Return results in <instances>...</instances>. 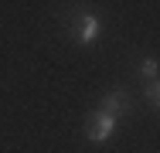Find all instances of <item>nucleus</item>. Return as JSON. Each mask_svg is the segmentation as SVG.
<instances>
[{"label":"nucleus","instance_id":"obj_4","mask_svg":"<svg viewBox=\"0 0 160 153\" xmlns=\"http://www.w3.org/2000/svg\"><path fill=\"white\" fill-rule=\"evenodd\" d=\"M157 72H160V61H157V58H150V55H147V58L140 61V75H143V78L157 82Z\"/></svg>","mask_w":160,"mask_h":153},{"label":"nucleus","instance_id":"obj_1","mask_svg":"<svg viewBox=\"0 0 160 153\" xmlns=\"http://www.w3.org/2000/svg\"><path fill=\"white\" fill-rule=\"evenodd\" d=\"M85 136L92 140V143H109L112 136H116V116H109V112H92L89 119H85Z\"/></svg>","mask_w":160,"mask_h":153},{"label":"nucleus","instance_id":"obj_5","mask_svg":"<svg viewBox=\"0 0 160 153\" xmlns=\"http://www.w3.org/2000/svg\"><path fill=\"white\" fill-rule=\"evenodd\" d=\"M143 95H147V102H150L153 109H160V82H150V85H147V92H143Z\"/></svg>","mask_w":160,"mask_h":153},{"label":"nucleus","instance_id":"obj_2","mask_svg":"<svg viewBox=\"0 0 160 153\" xmlns=\"http://www.w3.org/2000/svg\"><path fill=\"white\" fill-rule=\"evenodd\" d=\"M99 27H102V24H99L96 14L82 10V14L75 17V27H72V34H75V41H78V44H92V41L99 37Z\"/></svg>","mask_w":160,"mask_h":153},{"label":"nucleus","instance_id":"obj_3","mask_svg":"<svg viewBox=\"0 0 160 153\" xmlns=\"http://www.w3.org/2000/svg\"><path fill=\"white\" fill-rule=\"evenodd\" d=\"M126 92L123 89H112V92H106V99H102V112H109V116H123L126 112Z\"/></svg>","mask_w":160,"mask_h":153}]
</instances>
